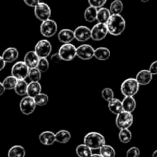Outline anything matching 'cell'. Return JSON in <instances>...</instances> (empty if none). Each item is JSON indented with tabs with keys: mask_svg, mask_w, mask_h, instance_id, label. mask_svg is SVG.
Masks as SVG:
<instances>
[{
	"mask_svg": "<svg viewBox=\"0 0 157 157\" xmlns=\"http://www.w3.org/2000/svg\"><path fill=\"white\" fill-rule=\"evenodd\" d=\"M108 33L112 36H120L126 29V21L121 15H111L105 23Z\"/></svg>",
	"mask_w": 157,
	"mask_h": 157,
	"instance_id": "obj_1",
	"label": "cell"
},
{
	"mask_svg": "<svg viewBox=\"0 0 157 157\" xmlns=\"http://www.w3.org/2000/svg\"><path fill=\"white\" fill-rule=\"evenodd\" d=\"M84 144L88 146L91 149H99L105 144V137L97 132L87 133L84 137Z\"/></svg>",
	"mask_w": 157,
	"mask_h": 157,
	"instance_id": "obj_2",
	"label": "cell"
},
{
	"mask_svg": "<svg viewBox=\"0 0 157 157\" xmlns=\"http://www.w3.org/2000/svg\"><path fill=\"white\" fill-rule=\"evenodd\" d=\"M140 84L134 78H129L124 81L121 85V93L123 96L133 97L139 91Z\"/></svg>",
	"mask_w": 157,
	"mask_h": 157,
	"instance_id": "obj_3",
	"label": "cell"
},
{
	"mask_svg": "<svg viewBox=\"0 0 157 157\" xmlns=\"http://www.w3.org/2000/svg\"><path fill=\"white\" fill-rule=\"evenodd\" d=\"M133 120L132 113L123 111L116 115V125L120 129H129L133 123Z\"/></svg>",
	"mask_w": 157,
	"mask_h": 157,
	"instance_id": "obj_4",
	"label": "cell"
},
{
	"mask_svg": "<svg viewBox=\"0 0 157 157\" xmlns=\"http://www.w3.org/2000/svg\"><path fill=\"white\" fill-rule=\"evenodd\" d=\"M58 53L63 61H72L76 56V47L71 43L63 44L59 49Z\"/></svg>",
	"mask_w": 157,
	"mask_h": 157,
	"instance_id": "obj_5",
	"label": "cell"
},
{
	"mask_svg": "<svg viewBox=\"0 0 157 157\" xmlns=\"http://www.w3.org/2000/svg\"><path fill=\"white\" fill-rule=\"evenodd\" d=\"M29 69L24 62H17L12 68V75L17 78L18 80L25 79L29 76Z\"/></svg>",
	"mask_w": 157,
	"mask_h": 157,
	"instance_id": "obj_6",
	"label": "cell"
},
{
	"mask_svg": "<svg viewBox=\"0 0 157 157\" xmlns=\"http://www.w3.org/2000/svg\"><path fill=\"white\" fill-rule=\"evenodd\" d=\"M34 51L39 58H46L52 52V45L47 39H42L36 43Z\"/></svg>",
	"mask_w": 157,
	"mask_h": 157,
	"instance_id": "obj_7",
	"label": "cell"
},
{
	"mask_svg": "<svg viewBox=\"0 0 157 157\" xmlns=\"http://www.w3.org/2000/svg\"><path fill=\"white\" fill-rule=\"evenodd\" d=\"M34 13L36 17L41 22L49 19L51 16V9L48 4L45 2H39L34 7Z\"/></svg>",
	"mask_w": 157,
	"mask_h": 157,
	"instance_id": "obj_8",
	"label": "cell"
},
{
	"mask_svg": "<svg viewBox=\"0 0 157 157\" xmlns=\"http://www.w3.org/2000/svg\"><path fill=\"white\" fill-rule=\"evenodd\" d=\"M58 26L56 22L52 19H48L42 22L40 25V33L44 37L50 38L57 33Z\"/></svg>",
	"mask_w": 157,
	"mask_h": 157,
	"instance_id": "obj_9",
	"label": "cell"
},
{
	"mask_svg": "<svg viewBox=\"0 0 157 157\" xmlns=\"http://www.w3.org/2000/svg\"><path fill=\"white\" fill-rule=\"evenodd\" d=\"M108 33L105 24L97 23L91 29V39L94 41H101L105 39Z\"/></svg>",
	"mask_w": 157,
	"mask_h": 157,
	"instance_id": "obj_10",
	"label": "cell"
},
{
	"mask_svg": "<svg viewBox=\"0 0 157 157\" xmlns=\"http://www.w3.org/2000/svg\"><path fill=\"white\" fill-rule=\"evenodd\" d=\"M36 107V104L35 102L34 99L29 96H25L22 98L19 103L20 111L24 115H30L35 111Z\"/></svg>",
	"mask_w": 157,
	"mask_h": 157,
	"instance_id": "obj_11",
	"label": "cell"
},
{
	"mask_svg": "<svg viewBox=\"0 0 157 157\" xmlns=\"http://www.w3.org/2000/svg\"><path fill=\"white\" fill-rule=\"evenodd\" d=\"M95 49L88 44H83L76 48V56L82 60H90L94 57Z\"/></svg>",
	"mask_w": 157,
	"mask_h": 157,
	"instance_id": "obj_12",
	"label": "cell"
},
{
	"mask_svg": "<svg viewBox=\"0 0 157 157\" xmlns=\"http://www.w3.org/2000/svg\"><path fill=\"white\" fill-rule=\"evenodd\" d=\"M74 36L78 42L88 41L91 38V29L85 25H80L74 30Z\"/></svg>",
	"mask_w": 157,
	"mask_h": 157,
	"instance_id": "obj_13",
	"label": "cell"
},
{
	"mask_svg": "<svg viewBox=\"0 0 157 157\" xmlns=\"http://www.w3.org/2000/svg\"><path fill=\"white\" fill-rule=\"evenodd\" d=\"M136 79L140 86H146L152 81V75L149 70L143 69L137 73Z\"/></svg>",
	"mask_w": 157,
	"mask_h": 157,
	"instance_id": "obj_14",
	"label": "cell"
},
{
	"mask_svg": "<svg viewBox=\"0 0 157 157\" xmlns=\"http://www.w3.org/2000/svg\"><path fill=\"white\" fill-rule=\"evenodd\" d=\"M6 63H11L16 61L19 57V51L15 47H10L6 49L2 55Z\"/></svg>",
	"mask_w": 157,
	"mask_h": 157,
	"instance_id": "obj_15",
	"label": "cell"
},
{
	"mask_svg": "<svg viewBox=\"0 0 157 157\" xmlns=\"http://www.w3.org/2000/svg\"><path fill=\"white\" fill-rule=\"evenodd\" d=\"M74 39V31L69 29H63L58 33V39L63 44L70 43Z\"/></svg>",
	"mask_w": 157,
	"mask_h": 157,
	"instance_id": "obj_16",
	"label": "cell"
},
{
	"mask_svg": "<svg viewBox=\"0 0 157 157\" xmlns=\"http://www.w3.org/2000/svg\"><path fill=\"white\" fill-rule=\"evenodd\" d=\"M39 60V57L35 52V51H29L25 55L23 62L29 69H33V68L37 67Z\"/></svg>",
	"mask_w": 157,
	"mask_h": 157,
	"instance_id": "obj_17",
	"label": "cell"
},
{
	"mask_svg": "<svg viewBox=\"0 0 157 157\" xmlns=\"http://www.w3.org/2000/svg\"><path fill=\"white\" fill-rule=\"evenodd\" d=\"M39 142L45 146H51L56 142V134L52 131H45L39 136Z\"/></svg>",
	"mask_w": 157,
	"mask_h": 157,
	"instance_id": "obj_18",
	"label": "cell"
},
{
	"mask_svg": "<svg viewBox=\"0 0 157 157\" xmlns=\"http://www.w3.org/2000/svg\"><path fill=\"white\" fill-rule=\"evenodd\" d=\"M123 111L132 113L136 107V102L132 96H126L122 101Z\"/></svg>",
	"mask_w": 157,
	"mask_h": 157,
	"instance_id": "obj_19",
	"label": "cell"
},
{
	"mask_svg": "<svg viewBox=\"0 0 157 157\" xmlns=\"http://www.w3.org/2000/svg\"><path fill=\"white\" fill-rule=\"evenodd\" d=\"M41 92L42 86L39 82H31L29 84H28L27 95L29 97H36L37 95H39V93H41Z\"/></svg>",
	"mask_w": 157,
	"mask_h": 157,
	"instance_id": "obj_20",
	"label": "cell"
},
{
	"mask_svg": "<svg viewBox=\"0 0 157 157\" xmlns=\"http://www.w3.org/2000/svg\"><path fill=\"white\" fill-rule=\"evenodd\" d=\"M108 108L112 113L118 115L123 111L122 102L118 99H113L108 102Z\"/></svg>",
	"mask_w": 157,
	"mask_h": 157,
	"instance_id": "obj_21",
	"label": "cell"
},
{
	"mask_svg": "<svg viewBox=\"0 0 157 157\" xmlns=\"http://www.w3.org/2000/svg\"><path fill=\"white\" fill-rule=\"evenodd\" d=\"M111 55L109 49L105 47H99L95 49L94 57L99 61H105L109 59Z\"/></svg>",
	"mask_w": 157,
	"mask_h": 157,
	"instance_id": "obj_22",
	"label": "cell"
},
{
	"mask_svg": "<svg viewBox=\"0 0 157 157\" xmlns=\"http://www.w3.org/2000/svg\"><path fill=\"white\" fill-rule=\"evenodd\" d=\"M111 13L109 10L107 8H99V10L97 12V16H96V20L98 21L99 23L105 24L108 22L109 19L111 16Z\"/></svg>",
	"mask_w": 157,
	"mask_h": 157,
	"instance_id": "obj_23",
	"label": "cell"
},
{
	"mask_svg": "<svg viewBox=\"0 0 157 157\" xmlns=\"http://www.w3.org/2000/svg\"><path fill=\"white\" fill-rule=\"evenodd\" d=\"M93 149L86 144L78 145L75 149V152L78 157H90L93 155Z\"/></svg>",
	"mask_w": 157,
	"mask_h": 157,
	"instance_id": "obj_24",
	"label": "cell"
},
{
	"mask_svg": "<svg viewBox=\"0 0 157 157\" xmlns=\"http://www.w3.org/2000/svg\"><path fill=\"white\" fill-rule=\"evenodd\" d=\"M25 150L23 146H13L10 149L8 152V157H25Z\"/></svg>",
	"mask_w": 157,
	"mask_h": 157,
	"instance_id": "obj_25",
	"label": "cell"
},
{
	"mask_svg": "<svg viewBox=\"0 0 157 157\" xmlns=\"http://www.w3.org/2000/svg\"><path fill=\"white\" fill-rule=\"evenodd\" d=\"M98 10L95 7L89 6L84 13V19L86 21L89 22H93L96 20V16H97Z\"/></svg>",
	"mask_w": 157,
	"mask_h": 157,
	"instance_id": "obj_26",
	"label": "cell"
},
{
	"mask_svg": "<svg viewBox=\"0 0 157 157\" xmlns=\"http://www.w3.org/2000/svg\"><path fill=\"white\" fill-rule=\"evenodd\" d=\"M71 134L69 131L59 130L56 133V142H58L59 143H66L70 140Z\"/></svg>",
	"mask_w": 157,
	"mask_h": 157,
	"instance_id": "obj_27",
	"label": "cell"
},
{
	"mask_svg": "<svg viewBox=\"0 0 157 157\" xmlns=\"http://www.w3.org/2000/svg\"><path fill=\"white\" fill-rule=\"evenodd\" d=\"M27 88H28V83L26 81L25 79H21V80H18L14 90L16 94L23 96L27 94Z\"/></svg>",
	"mask_w": 157,
	"mask_h": 157,
	"instance_id": "obj_28",
	"label": "cell"
},
{
	"mask_svg": "<svg viewBox=\"0 0 157 157\" xmlns=\"http://www.w3.org/2000/svg\"><path fill=\"white\" fill-rule=\"evenodd\" d=\"M123 10V4L120 0H114L110 4L109 11L112 15H120Z\"/></svg>",
	"mask_w": 157,
	"mask_h": 157,
	"instance_id": "obj_29",
	"label": "cell"
},
{
	"mask_svg": "<svg viewBox=\"0 0 157 157\" xmlns=\"http://www.w3.org/2000/svg\"><path fill=\"white\" fill-rule=\"evenodd\" d=\"M99 154L102 157H115L116 151L113 146L105 144L99 149Z\"/></svg>",
	"mask_w": 157,
	"mask_h": 157,
	"instance_id": "obj_30",
	"label": "cell"
},
{
	"mask_svg": "<svg viewBox=\"0 0 157 157\" xmlns=\"http://www.w3.org/2000/svg\"><path fill=\"white\" fill-rule=\"evenodd\" d=\"M18 79L16 78H15L13 75H10V76H7L2 82L4 87H5L6 90H14L15 87H16V84H17Z\"/></svg>",
	"mask_w": 157,
	"mask_h": 157,
	"instance_id": "obj_31",
	"label": "cell"
},
{
	"mask_svg": "<svg viewBox=\"0 0 157 157\" xmlns=\"http://www.w3.org/2000/svg\"><path fill=\"white\" fill-rule=\"evenodd\" d=\"M119 139L120 141L123 143H128L132 140V132L129 129H120L119 133Z\"/></svg>",
	"mask_w": 157,
	"mask_h": 157,
	"instance_id": "obj_32",
	"label": "cell"
},
{
	"mask_svg": "<svg viewBox=\"0 0 157 157\" xmlns=\"http://www.w3.org/2000/svg\"><path fill=\"white\" fill-rule=\"evenodd\" d=\"M34 99L35 102H36V105H39V106H43L46 105L49 102V97L45 93H39V95L33 98Z\"/></svg>",
	"mask_w": 157,
	"mask_h": 157,
	"instance_id": "obj_33",
	"label": "cell"
},
{
	"mask_svg": "<svg viewBox=\"0 0 157 157\" xmlns=\"http://www.w3.org/2000/svg\"><path fill=\"white\" fill-rule=\"evenodd\" d=\"M42 72L37 68H33L29 69V77L31 82H39L41 79Z\"/></svg>",
	"mask_w": 157,
	"mask_h": 157,
	"instance_id": "obj_34",
	"label": "cell"
},
{
	"mask_svg": "<svg viewBox=\"0 0 157 157\" xmlns=\"http://www.w3.org/2000/svg\"><path fill=\"white\" fill-rule=\"evenodd\" d=\"M49 63L46 58H39L37 65V69L41 72H46L49 69Z\"/></svg>",
	"mask_w": 157,
	"mask_h": 157,
	"instance_id": "obj_35",
	"label": "cell"
},
{
	"mask_svg": "<svg viewBox=\"0 0 157 157\" xmlns=\"http://www.w3.org/2000/svg\"><path fill=\"white\" fill-rule=\"evenodd\" d=\"M102 97L105 101H107V102L112 100L113 99H114V93H113V90L111 88L103 89L102 91Z\"/></svg>",
	"mask_w": 157,
	"mask_h": 157,
	"instance_id": "obj_36",
	"label": "cell"
},
{
	"mask_svg": "<svg viewBox=\"0 0 157 157\" xmlns=\"http://www.w3.org/2000/svg\"><path fill=\"white\" fill-rule=\"evenodd\" d=\"M107 0H88V2L90 6L95 7V8H102L105 4Z\"/></svg>",
	"mask_w": 157,
	"mask_h": 157,
	"instance_id": "obj_37",
	"label": "cell"
},
{
	"mask_svg": "<svg viewBox=\"0 0 157 157\" xmlns=\"http://www.w3.org/2000/svg\"><path fill=\"white\" fill-rule=\"evenodd\" d=\"M140 155V150L139 148L133 146L128 149L126 152V157H139Z\"/></svg>",
	"mask_w": 157,
	"mask_h": 157,
	"instance_id": "obj_38",
	"label": "cell"
},
{
	"mask_svg": "<svg viewBox=\"0 0 157 157\" xmlns=\"http://www.w3.org/2000/svg\"><path fill=\"white\" fill-rule=\"evenodd\" d=\"M149 70L152 73V75H157V60L156 61H154L153 63H152V64L149 66Z\"/></svg>",
	"mask_w": 157,
	"mask_h": 157,
	"instance_id": "obj_39",
	"label": "cell"
},
{
	"mask_svg": "<svg viewBox=\"0 0 157 157\" xmlns=\"http://www.w3.org/2000/svg\"><path fill=\"white\" fill-rule=\"evenodd\" d=\"M24 2H25V4H26L28 6H30V7H36V6L38 5V4L40 2V1L39 0H23Z\"/></svg>",
	"mask_w": 157,
	"mask_h": 157,
	"instance_id": "obj_40",
	"label": "cell"
},
{
	"mask_svg": "<svg viewBox=\"0 0 157 157\" xmlns=\"http://www.w3.org/2000/svg\"><path fill=\"white\" fill-rule=\"evenodd\" d=\"M51 60H52V63H59L60 61H61L62 59H61V57H60L59 54L58 52H56V53L53 54V55L51 56Z\"/></svg>",
	"mask_w": 157,
	"mask_h": 157,
	"instance_id": "obj_41",
	"label": "cell"
},
{
	"mask_svg": "<svg viewBox=\"0 0 157 157\" xmlns=\"http://www.w3.org/2000/svg\"><path fill=\"white\" fill-rule=\"evenodd\" d=\"M6 63L4 61V59H2V57L0 56V71H2V69L5 68Z\"/></svg>",
	"mask_w": 157,
	"mask_h": 157,
	"instance_id": "obj_42",
	"label": "cell"
},
{
	"mask_svg": "<svg viewBox=\"0 0 157 157\" xmlns=\"http://www.w3.org/2000/svg\"><path fill=\"white\" fill-rule=\"evenodd\" d=\"M5 91L6 89L5 87H4L3 84H2V82H0V96H2V95L5 93Z\"/></svg>",
	"mask_w": 157,
	"mask_h": 157,
	"instance_id": "obj_43",
	"label": "cell"
},
{
	"mask_svg": "<svg viewBox=\"0 0 157 157\" xmlns=\"http://www.w3.org/2000/svg\"><path fill=\"white\" fill-rule=\"evenodd\" d=\"M90 157H102L100 154H93Z\"/></svg>",
	"mask_w": 157,
	"mask_h": 157,
	"instance_id": "obj_44",
	"label": "cell"
},
{
	"mask_svg": "<svg viewBox=\"0 0 157 157\" xmlns=\"http://www.w3.org/2000/svg\"><path fill=\"white\" fill-rule=\"evenodd\" d=\"M152 157H157V149L155 151H154L152 155Z\"/></svg>",
	"mask_w": 157,
	"mask_h": 157,
	"instance_id": "obj_45",
	"label": "cell"
},
{
	"mask_svg": "<svg viewBox=\"0 0 157 157\" xmlns=\"http://www.w3.org/2000/svg\"><path fill=\"white\" fill-rule=\"evenodd\" d=\"M140 1L143 2H149V0H140Z\"/></svg>",
	"mask_w": 157,
	"mask_h": 157,
	"instance_id": "obj_46",
	"label": "cell"
}]
</instances>
